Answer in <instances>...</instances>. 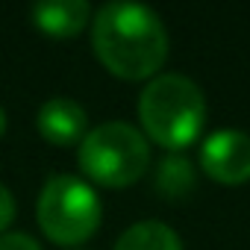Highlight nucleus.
<instances>
[{"instance_id": "obj_9", "label": "nucleus", "mask_w": 250, "mask_h": 250, "mask_svg": "<svg viewBox=\"0 0 250 250\" xmlns=\"http://www.w3.org/2000/svg\"><path fill=\"white\" fill-rule=\"evenodd\" d=\"M194 180H197L194 165H191L186 156H180V153L162 156V162H159V168H156V188H159L162 194L180 197V194H186V191L194 188Z\"/></svg>"}, {"instance_id": "obj_3", "label": "nucleus", "mask_w": 250, "mask_h": 250, "mask_svg": "<svg viewBox=\"0 0 250 250\" xmlns=\"http://www.w3.org/2000/svg\"><path fill=\"white\" fill-rule=\"evenodd\" d=\"M150 162V147L142 130L127 121H103L80 142V165L88 177L106 186H130Z\"/></svg>"}, {"instance_id": "obj_7", "label": "nucleus", "mask_w": 250, "mask_h": 250, "mask_svg": "<svg viewBox=\"0 0 250 250\" xmlns=\"http://www.w3.org/2000/svg\"><path fill=\"white\" fill-rule=\"evenodd\" d=\"M91 15V6L85 0H39L33 3V18L44 33L53 36H71L77 33Z\"/></svg>"}, {"instance_id": "obj_1", "label": "nucleus", "mask_w": 250, "mask_h": 250, "mask_svg": "<svg viewBox=\"0 0 250 250\" xmlns=\"http://www.w3.org/2000/svg\"><path fill=\"white\" fill-rule=\"evenodd\" d=\"M91 44L100 62L121 77H147L168 53V33L162 18L136 0H109L94 15Z\"/></svg>"}, {"instance_id": "obj_4", "label": "nucleus", "mask_w": 250, "mask_h": 250, "mask_svg": "<svg viewBox=\"0 0 250 250\" xmlns=\"http://www.w3.org/2000/svg\"><path fill=\"white\" fill-rule=\"evenodd\" d=\"M39 224L53 241H83L100 224V197L85 180L56 174L39 194Z\"/></svg>"}, {"instance_id": "obj_6", "label": "nucleus", "mask_w": 250, "mask_h": 250, "mask_svg": "<svg viewBox=\"0 0 250 250\" xmlns=\"http://www.w3.org/2000/svg\"><path fill=\"white\" fill-rule=\"evenodd\" d=\"M85 127H88V115L74 97L56 94V97L44 100L42 109H39V130H42L44 139H50L56 145L83 142Z\"/></svg>"}, {"instance_id": "obj_12", "label": "nucleus", "mask_w": 250, "mask_h": 250, "mask_svg": "<svg viewBox=\"0 0 250 250\" xmlns=\"http://www.w3.org/2000/svg\"><path fill=\"white\" fill-rule=\"evenodd\" d=\"M3 130H6V112H3V106H0V136H3Z\"/></svg>"}, {"instance_id": "obj_10", "label": "nucleus", "mask_w": 250, "mask_h": 250, "mask_svg": "<svg viewBox=\"0 0 250 250\" xmlns=\"http://www.w3.org/2000/svg\"><path fill=\"white\" fill-rule=\"evenodd\" d=\"M0 250H42V244L27 232H3L0 235Z\"/></svg>"}, {"instance_id": "obj_5", "label": "nucleus", "mask_w": 250, "mask_h": 250, "mask_svg": "<svg viewBox=\"0 0 250 250\" xmlns=\"http://www.w3.org/2000/svg\"><path fill=\"white\" fill-rule=\"evenodd\" d=\"M200 165L221 183H244L250 177V136L235 127L209 133L200 145Z\"/></svg>"}, {"instance_id": "obj_8", "label": "nucleus", "mask_w": 250, "mask_h": 250, "mask_svg": "<svg viewBox=\"0 0 250 250\" xmlns=\"http://www.w3.org/2000/svg\"><path fill=\"white\" fill-rule=\"evenodd\" d=\"M115 250H183V241L162 221H139L121 232Z\"/></svg>"}, {"instance_id": "obj_2", "label": "nucleus", "mask_w": 250, "mask_h": 250, "mask_svg": "<svg viewBox=\"0 0 250 250\" xmlns=\"http://www.w3.org/2000/svg\"><path fill=\"white\" fill-rule=\"evenodd\" d=\"M139 115L153 142L180 150L203 130L206 97L186 74H159L139 94Z\"/></svg>"}, {"instance_id": "obj_13", "label": "nucleus", "mask_w": 250, "mask_h": 250, "mask_svg": "<svg viewBox=\"0 0 250 250\" xmlns=\"http://www.w3.org/2000/svg\"><path fill=\"white\" fill-rule=\"evenodd\" d=\"M71 250H80V247H71Z\"/></svg>"}, {"instance_id": "obj_11", "label": "nucleus", "mask_w": 250, "mask_h": 250, "mask_svg": "<svg viewBox=\"0 0 250 250\" xmlns=\"http://www.w3.org/2000/svg\"><path fill=\"white\" fill-rule=\"evenodd\" d=\"M12 215H15V197L6 188V183H0V229L12 221Z\"/></svg>"}]
</instances>
